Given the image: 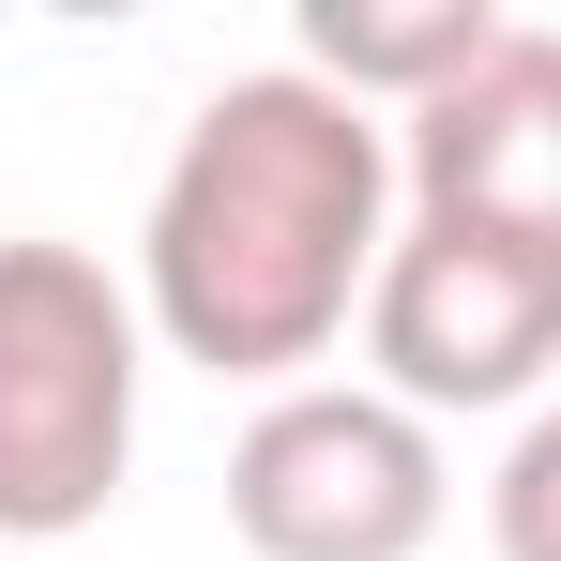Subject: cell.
<instances>
[{"mask_svg":"<svg viewBox=\"0 0 561 561\" xmlns=\"http://www.w3.org/2000/svg\"><path fill=\"white\" fill-rule=\"evenodd\" d=\"M501 561H561V410L516 440V470H501Z\"/></svg>","mask_w":561,"mask_h":561,"instance_id":"52a82bcc","label":"cell"},{"mask_svg":"<svg viewBox=\"0 0 561 561\" xmlns=\"http://www.w3.org/2000/svg\"><path fill=\"white\" fill-rule=\"evenodd\" d=\"M410 197L425 228L561 243V31H501L440 106H410Z\"/></svg>","mask_w":561,"mask_h":561,"instance_id":"5b68a950","label":"cell"},{"mask_svg":"<svg viewBox=\"0 0 561 561\" xmlns=\"http://www.w3.org/2000/svg\"><path fill=\"white\" fill-rule=\"evenodd\" d=\"M228 531L259 561H410L440 531V456L394 394H274L228 456Z\"/></svg>","mask_w":561,"mask_h":561,"instance_id":"3957f363","label":"cell"},{"mask_svg":"<svg viewBox=\"0 0 561 561\" xmlns=\"http://www.w3.org/2000/svg\"><path fill=\"white\" fill-rule=\"evenodd\" d=\"M501 46V15L485 0H304V61H319V92H410V106H440Z\"/></svg>","mask_w":561,"mask_h":561,"instance_id":"8992f818","label":"cell"},{"mask_svg":"<svg viewBox=\"0 0 561 561\" xmlns=\"http://www.w3.org/2000/svg\"><path fill=\"white\" fill-rule=\"evenodd\" d=\"M379 288V122L319 77H228L152 197V319L213 379L319 365Z\"/></svg>","mask_w":561,"mask_h":561,"instance_id":"6da1fadb","label":"cell"},{"mask_svg":"<svg viewBox=\"0 0 561 561\" xmlns=\"http://www.w3.org/2000/svg\"><path fill=\"white\" fill-rule=\"evenodd\" d=\"M137 456V304L77 243H0V531L61 547Z\"/></svg>","mask_w":561,"mask_h":561,"instance_id":"7a4b0ae2","label":"cell"},{"mask_svg":"<svg viewBox=\"0 0 561 561\" xmlns=\"http://www.w3.org/2000/svg\"><path fill=\"white\" fill-rule=\"evenodd\" d=\"M365 350L394 379V410H516L561 365V243L410 228L365 288Z\"/></svg>","mask_w":561,"mask_h":561,"instance_id":"277c9868","label":"cell"}]
</instances>
